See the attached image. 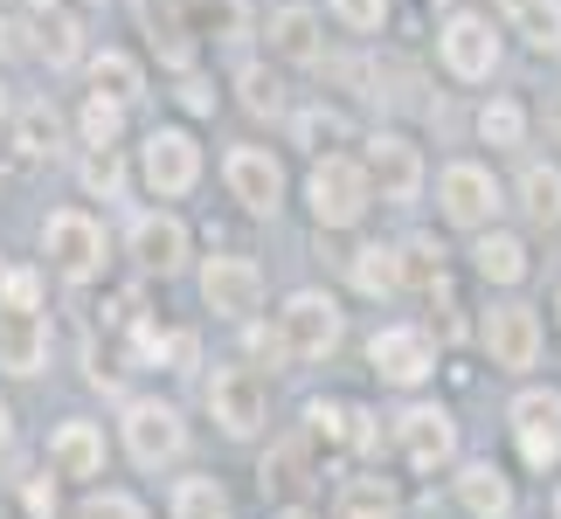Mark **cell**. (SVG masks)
Listing matches in <instances>:
<instances>
[{
    "label": "cell",
    "instance_id": "obj_1",
    "mask_svg": "<svg viewBox=\"0 0 561 519\" xmlns=\"http://www.w3.org/2000/svg\"><path fill=\"white\" fill-rule=\"evenodd\" d=\"M306 201H312V222L319 229H354L360 215L375 208V187H368V173H360V160L327 153V160L312 166V181H306Z\"/></svg>",
    "mask_w": 561,
    "mask_h": 519
},
{
    "label": "cell",
    "instance_id": "obj_2",
    "mask_svg": "<svg viewBox=\"0 0 561 519\" xmlns=\"http://www.w3.org/2000/svg\"><path fill=\"white\" fill-rule=\"evenodd\" d=\"M340 333H347V319L327 291H291L285 312H277V346H285V360H327Z\"/></svg>",
    "mask_w": 561,
    "mask_h": 519
},
{
    "label": "cell",
    "instance_id": "obj_3",
    "mask_svg": "<svg viewBox=\"0 0 561 519\" xmlns=\"http://www.w3.org/2000/svg\"><path fill=\"white\" fill-rule=\"evenodd\" d=\"M437 208H444V222L450 229H492L500 222V181H492V166H479V160H450L444 173H437Z\"/></svg>",
    "mask_w": 561,
    "mask_h": 519
},
{
    "label": "cell",
    "instance_id": "obj_4",
    "mask_svg": "<svg viewBox=\"0 0 561 519\" xmlns=\"http://www.w3.org/2000/svg\"><path fill=\"white\" fill-rule=\"evenodd\" d=\"M271 408V388L256 367H215L208 374V416L222 423V437H256Z\"/></svg>",
    "mask_w": 561,
    "mask_h": 519
},
{
    "label": "cell",
    "instance_id": "obj_5",
    "mask_svg": "<svg viewBox=\"0 0 561 519\" xmlns=\"http://www.w3.org/2000/svg\"><path fill=\"white\" fill-rule=\"evenodd\" d=\"M139 173L160 201H174V194H187L202 181V146H194V132H181V125H153V132H146V153H139Z\"/></svg>",
    "mask_w": 561,
    "mask_h": 519
},
{
    "label": "cell",
    "instance_id": "obj_6",
    "mask_svg": "<svg viewBox=\"0 0 561 519\" xmlns=\"http://www.w3.org/2000/svg\"><path fill=\"white\" fill-rule=\"evenodd\" d=\"M437 56L458 83H485L500 70V28H492V14H450L437 35Z\"/></svg>",
    "mask_w": 561,
    "mask_h": 519
},
{
    "label": "cell",
    "instance_id": "obj_7",
    "mask_svg": "<svg viewBox=\"0 0 561 519\" xmlns=\"http://www.w3.org/2000/svg\"><path fill=\"white\" fill-rule=\"evenodd\" d=\"M125 450H133V464H139V471L174 464L181 450H187V423H181V408H167V402H125Z\"/></svg>",
    "mask_w": 561,
    "mask_h": 519
},
{
    "label": "cell",
    "instance_id": "obj_8",
    "mask_svg": "<svg viewBox=\"0 0 561 519\" xmlns=\"http://www.w3.org/2000/svg\"><path fill=\"white\" fill-rule=\"evenodd\" d=\"M42 256H49L62 277H98L104 270V229L83 208H56L49 222H42Z\"/></svg>",
    "mask_w": 561,
    "mask_h": 519
},
{
    "label": "cell",
    "instance_id": "obj_9",
    "mask_svg": "<svg viewBox=\"0 0 561 519\" xmlns=\"http://www.w3.org/2000/svg\"><path fill=\"white\" fill-rule=\"evenodd\" d=\"M360 173H368V187L381 201H396V208H409L423 194V153H416V139H402V132H375Z\"/></svg>",
    "mask_w": 561,
    "mask_h": 519
},
{
    "label": "cell",
    "instance_id": "obj_10",
    "mask_svg": "<svg viewBox=\"0 0 561 519\" xmlns=\"http://www.w3.org/2000/svg\"><path fill=\"white\" fill-rule=\"evenodd\" d=\"M222 181H229L236 201H243V215H277L285 208V166H277V153H264V146H229Z\"/></svg>",
    "mask_w": 561,
    "mask_h": 519
},
{
    "label": "cell",
    "instance_id": "obj_11",
    "mask_svg": "<svg viewBox=\"0 0 561 519\" xmlns=\"http://www.w3.org/2000/svg\"><path fill=\"white\" fill-rule=\"evenodd\" d=\"M202 298H208V312H222V319H250L264 305V270H256L250 256H208L202 264Z\"/></svg>",
    "mask_w": 561,
    "mask_h": 519
},
{
    "label": "cell",
    "instance_id": "obj_12",
    "mask_svg": "<svg viewBox=\"0 0 561 519\" xmlns=\"http://www.w3.org/2000/svg\"><path fill=\"white\" fill-rule=\"evenodd\" d=\"M368 360H375V374L388 388H416V381H430V367H437V346H430V333H416V326H381L368 339Z\"/></svg>",
    "mask_w": 561,
    "mask_h": 519
},
{
    "label": "cell",
    "instance_id": "obj_13",
    "mask_svg": "<svg viewBox=\"0 0 561 519\" xmlns=\"http://www.w3.org/2000/svg\"><path fill=\"white\" fill-rule=\"evenodd\" d=\"M485 354L506 374H527L541 360V319H534V305H492L485 312Z\"/></svg>",
    "mask_w": 561,
    "mask_h": 519
},
{
    "label": "cell",
    "instance_id": "obj_14",
    "mask_svg": "<svg viewBox=\"0 0 561 519\" xmlns=\"http://www.w3.org/2000/svg\"><path fill=\"white\" fill-rule=\"evenodd\" d=\"M396 437H402L409 471H444L450 458H458V423H450L444 408H409V416L396 423Z\"/></svg>",
    "mask_w": 561,
    "mask_h": 519
},
{
    "label": "cell",
    "instance_id": "obj_15",
    "mask_svg": "<svg viewBox=\"0 0 561 519\" xmlns=\"http://www.w3.org/2000/svg\"><path fill=\"white\" fill-rule=\"evenodd\" d=\"M133 256H139V270L174 277L187 264V222L181 215H139L133 222Z\"/></svg>",
    "mask_w": 561,
    "mask_h": 519
},
{
    "label": "cell",
    "instance_id": "obj_16",
    "mask_svg": "<svg viewBox=\"0 0 561 519\" xmlns=\"http://www.w3.org/2000/svg\"><path fill=\"white\" fill-rule=\"evenodd\" d=\"M49 464H56V478H98L104 471V429L98 423H62L56 437H49Z\"/></svg>",
    "mask_w": 561,
    "mask_h": 519
},
{
    "label": "cell",
    "instance_id": "obj_17",
    "mask_svg": "<svg viewBox=\"0 0 561 519\" xmlns=\"http://www.w3.org/2000/svg\"><path fill=\"white\" fill-rule=\"evenodd\" d=\"M42 360H49L42 312H8L0 319V367H8V374H42Z\"/></svg>",
    "mask_w": 561,
    "mask_h": 519
},
{
    "label": "cell",
    "instance_id": "obj_18",
    "mask_svg": "<svg viewBox=\"0 0 561 519\" xmlns=\"http://www.w3.org/2000/svg\"><path fill=\"white\" fill-rule=\"evenodd\" d=\"M458 506L471 519H506L513 512V485L500 478V464H465L458 471Z\"/></svg>",
    "mask_w": 561,
    "mask_h": 519
},
{
    "label": "cell",
    "instance_id": "obj_19",
    "mask_svg": "<svg viewBox=\"0 0 561 519\" xmlns=\"http://www.w3.org/2000/svg\"><path fill=\"white\" fill-rule=\"evenodd\" d=\"M471 264H479L485 285H520V277H527V243H520V235H506V229H479Z\"/></svg>",
    "mask_w": 561,
    "mask_h": 519
},
{
    "label": "cell",
    "instance_id": "obj_20",
    "mask_svg": "<svg viewBox=\"0 0 561 519\" xmlns=\"http://www.w3.org/2000/svg\"><path fill=\"white\" fill-rule=\"evenodd\" d=\"M347 277H354L360 298H396V291H402V256L388 250V243H360V250L347 256Z\"/></svg>",
    "mask_w": 561,
    "mask_h": 519
},
{
    "label": "cell",
    "instance_id": "obj_21",
    "mask_svg": "<svg viewBox=\"0 0 561 519\" xmlns=\"http://www.w3.org/2000/svg\"><path fill=\"white\" fill-rule=\"evenodd\" d=\"M271 49L285 62H319V14L312 8H277L271 14Z\"/></svg>",
    "mask_w": 561,
    "mask_h": 519
},
{
    "label": "cell",
    "instance_id": "obj_22",
    "mask_svg": "<svg viewBox=\"0 0 561 519\" xmlns=\"http://www.w3.org/2000/svg\"><path fill=\"white\" fill-rule=\"evenodd\" d=\"M139 14H146V35H153V49L167 70H187L194 62V42L181 28V14H174V0H139Z\"/></svg>",
    "mask_w": 561,
    "mask_h": 519
},
{
    "label": "cell",
    "instance_id": "obj_23",
    "mask_svg": "<svg viewBox=\"0 0 561 519\" xmlns=\"http://www.w3.org/2000/svg\"><path fill=\"white\" fill-rule=\"evenodd\" d=\"M396 485L388 478H347L340 485V499H333V519H396Z\"/></svg>",
    "mask_w": 561,
    "mask_h": 519
},
{
    "label": "cell",
    "instance_id": "obj_24",
    "mask_svg": "<svg viewBox=\"0 0 561 519\" xmlns=\"http://www.w3.org/2000/svg\"><path fill=\"white\" fill-rule=\"evenodd\" d=\"M513 28L527 49L561 56V0H513Z\"/></svg>",
    "mask_w": 561,
    "mask_h": 519
},
{
    "label": "cell",
    "instance_id": "obj_25",
    "mask_svg": "<svg viewBox=\"0 0 561 519\" xmlns=\"http://www.w3.org/2000/svg\"><path fill=\"white\" fill-rule=\"evenodd\" d=\"M91 83L104 97H118V104H133L146 91V70H139V56H125V49H98L91 56Z\"/></svg>",
    "mask_w": 561,
    "mask_h": 519
},
{
    "label": "cell",
    "instance_id": "obj_26",
    "mask_svg": "<svg viewBox=\"0 0 561 519\" xmlns=\"http://www.w3.org/2000/svg\"><path fill=\"white\" fill-rule=\"evenodd\" d=\"M167 512L174 519H229V492L215 478H181L174 499H167Z\"/></svg>",
    "mask_w": 561,
    "mask_h": 519
},
{
    "label": "cell",
    "instance_id": "obj_27",
    "mask_svg": "<svg viewBox=\"0 0 561 519\" xmlns=\"http://www.w3.org/2000/svg\"><path fill=\"white\" fill-rule=\"evenodd\" d=\"M56 132H62V118L49 112V104H28V112L14 118V153L21 160H49L56 153Z\"/></svg>",
    "mask_w": 561,
    "mask_h": 519
},
{
    "label": "cell",
    "instance_id": "obj_28",
    "mask_svg": "<svg viewBox=\"0 0 561 519\" xmlns=\"http://www.w3.org/2000/svg\"><path fill=\"white\" fill-rule=\"evenodd\" d=\"M520 208L534 222H561V166H527L520 173Z\"/></svg>",
    "mask_w": 561,
    "mask_h": 519
},
{
    "label": "cell",
    "instance_id": "obj_29",
    "mask_svg": "<svg viewBox=\"0 0 561 519\" xmlns=\"http://www.w3.org/2000/svg\"><path fill=\"white\" fill-rule=\"evenodd\" d=\"M77 125H83V146H118V132H125V104L104 97V91H91V97H83V112H77Z\"/></svg>",
    "mask_w": 561,
    "mask_h": 519
},
{
    "label": "cell",
    "instance_id": "obj_30",
    "mask_svg": "<svg viewBox=\"0 0 561 519\" xmlns=\"http://www.w3.org/2000/svg\"><path fill=\"white\" fill-rule=\"evenodd\" d=\"M77 173H83V194H98V201H112V194L125 187V160H118V146H91Z\"/></svg>",
    "mask_w": 561,
    "mask_h": 519
},
{
    "label": "cell",
    "instance_id": "obj_31",
    "mask_svg": "<svg viewBox=\"0 0 561 519\" xmlns=\"http://www.w3.org/2000/svg\"><path fill=\"white\" fill-rule=\"evenodd\" d=\"M479 139H485V146H520V139H527V112H520L513 97H492L485 112H479Z\"/></svg>",
    "mask_w": 561,
    "mask_h": 519
},
{
    "label": "cell",
    "instance_id": "obj_32",
    "mask_svg": "<svg viewBox=\"0 0 561 519\" xmlns=\"http://www.w3.org/2000/svg\"><path fill=\"white\" fill-rule=\"evenodd\" d=\"M194 21H202V35H243L250 28V0H187Z\"/></svg>",
    "mask_w": 561,
    "mask_h": 519
},
{
    "label": "cell",
    "instance_id": "obj_33",
    "mask_svg": "<svg viewBox=\"0 0 561 519\" xmlns=\"http://www.w3.org/2000/svg\"><path fill=\"white\" fill-rule=\"evenodd\" d=\"M513 429H561V395L554 388H527V395H513Z\"/></svg>",
    "mask_w": 561,
    "mask_h": 519
},
{
    "label": "cell",
    "instance_id": "obj_34",
    "mask_svg": "<svg viewBox=\"0 0 561 519\" xmlns=\"http://www.w3.org/2000/svg\"><path fill=\"white\" fill-rule=\"evenodd\" d=\"M306 423L319 443H347L354 437V408L347 402H306Z\"/></svg>",
    "mask_w": 561,
    "mask_h": 519
},
{
    "label": "cell",
    "instance_id": "obj_35",
    "mask_svg": "<svg viewBox=\"0 0 561 519\" xmlns=\"http://www.w3.org/2000/svg\"><path fill=\"white\" fill-rule=\"evenodd\" d=\"M291 132H298V146H319V153H327V146L347 139V118H340V112H298Z\"/></svg>",
    "mask_w": 561,
    "mask_h": 519
},
{
    "label": "cell",
    "instance_id": "obj_36",
    "mask_svg": "<svg viewBox=\"0 0 561 519\" xmlns=\"http://www.w3.org/2000/svg\"><path fill=\"white\" fill-rule=\"evenodd\" d=\"M0 305L8 312H42V270H8L0 277Z\"/></svg>",
    "mask_w": 561,
    "mask_h": 519
},
{
    "label": "cell",
    "instance_id": "obj_37",
    "mask_svg": "<svg viewBox=\"0 0 561 519\" xmlns=\"http://www.w3.org/2000/svg\"><path fill=\"white\" fill-rule=\"evenodd\" d=\"M333 21H340V28H354V35H375L381 21H388V0H333Z\"/></svg>",
    "mask_w": 561,
    "mask_h": 519
},
{
    "label": "cell",
    "instance_id": "obj_38",
    "mask_svg": "<svg viewBox=\"0 0 561 519\" xmlns=\"http://www.w3.org/2000/svg\"><path fill=\"white\" fill-rule=\"evenodd\" d=\"M396 256H402V285H409V277H416V285H437V277H444V250L437 243H409Z\"/></svg>",
    "mask_w": 561,
    "mask_h": 519
},
{
    "label": "cell",
    "instance_id": "obj_39",
    "mask_svg": "<svg viewBox=\"0 0 561 519\" xmlns=\"http://www.w3.org/2000/svg\"><path fill=\"white\" fill-rule=\"evenodd\" d=\"M42 56H49V62H77V56H83V28H77L70 14L49 21V35H42Z\"/></svg>",
    "mask_w": 561,
    "mask_h": 519
},
{
    "label": "cell",
    "instance_id": "obj_40",
    "mask_svg": "<svg viewBox=\"0 0 561 519\" xmlns=\"http://www.w3.org/2000/svg\"><path fill=\"white\" fill-rule=\"evenodd\" d=\"M77 519H146L139 499H125V492H98V499H83Z\"/></svg>",
    "mask_w": 561,
    "mask_h": 519
},
{
    "label": "cell",
    "instance_id": "obj_41",
    "mask_svg": "<svg viewBox=\"0 0 561 519\" xmlns=\"http://www.w3.org/2000/svg\"><path fill=\"white\" fill-rule=\"evenodd\" d=\"M271 485H306V458H298V450H271L264 458V492Z\"/></svg>",
    "mask_w": 561,
    "mask_h": 519
},
{
    "label": "cell",
    "instance_id": "obj_42",
    "mask_svg": "<svg viewBox=\"0 0 561 519\" xmlns=\"http://www.w3.org/2000/svg\"><path fill=\"white\" fill-rule=\"evenodd\" d=\"M520 450H527L534 471H548V464L561 458V429H520Z\"/></svg>",
    "mask_w": 561,
    "mask_h": 519
},
{
    "label": "cell",
    "instance_id": "obj_43",
    "mask_svg": "<svg viewBox=\"0 0 561 519\" xmlns=\"http://www.w3.org/2000/svg\"><path fill=\"white\" fill-rule=\"evenodd\" d=\"M243 104H250L256 118L277 112V77H271V70H243Z\"/></svg>",
    "mask_w": 561,
    "mask_h": 519
},
{
    "label": "cell",
    "instance_id": "obj_44",
    "mask_svg": "<svg viewBox=\"0 0 561 519\" xmlns=\"http://www.w3.org/2000/svg\"><path fill=\"white\" fill-rule=\"evenodd\" d=\"M21 506H28V519H56V478H49V471L21 485Z\"/></svg>",
    "mask_w": 561,
    "mask_h": 519
},
{
    "label": "cell",
    "instance_id": "obj_45",
    "mask_svg": "<svg viewBox=\"0 0 561 519\" xmlns=\"http://www.w3.org/2000/svg\"><path fill=\"white\" fill-rule=\"evenodd\" d=\"M181 104H187L194 118H202V112H215V91H208L202 77H187V83H181Z\"/></svg>",
    "mask_w": 561,
    "mask_h": 519
},
{
    "label": "cell",
    "instance_id": "obj_46",
    "mask_svg": "<svg viewBox=\"0 0 561 519\" xmlns=\"http://www.w3.org/2000/svg\"><path fill=\"white\" fill-rule=\"evenodd\" d=\"M14 450V416H8V402H0V458Z\"/></svg>",
    "mask_w": 561,
    "mask_h": 519
},
{
    "label": "cell",
    "instance_id": "obj_47",
    "mask_svg": "<svg viewBox=\"0 0 561 519\" xmlns=\"http://www.w3.org/2000/svg\"><path fill=\"white\" fill-rule=\"evenodd\" d=\"M14 118V97H8V83H0V125H8Z\"/></svg>",
    "mask_w": 561,
    "mask_h": 519
},
{
    "label": "cell",
    "instance_id": "obj_48",
    "mask_svg": "<svg viewBox=\"0 0 561 519\" xmlns=\"http://www.w3.org/2000/svg\"><path fill=\"white\" fill-rule=\"evenodd\" d=\"M277 519H312V512H306V506H285V512H277Z\"/></svg>",
    "mask_w": 561,
    "mask_h": 519
},
{
    "label": "cell",
    "instance_id": "obj_49",
    "mask_svg": "<svg viewBox=\"0 0 561 519\" xmlns=\"http://www.w3.org/2000/svg\"><path fill=\"white\" fill-rule=\"evenodd\" d=\"M554 519H561V492H554Z\"/></svg>",
    "mask_w": 561,
    "mask_h": 519
},
{
    "label": "cell",
    "instance_id": "obj_50",
    "mask_svg": "<svg viewBox=\"0 0 561 519\" xmlns=\"http://www.w3.org/2000/svg\"><path fill=\"white\" fill-rule=\"evenodd\" d=\"M35 8H56V0H35Z\"/></svg>",
    "mask_w": 561,
    "mask_h": 519
},
{
    "label": "cell",
    "instance_id": "obj_51",
    "mask_svg": "<svg viewBox=\"0 0 561 519\" xmlns=\"http://www.w3.org/2000/svg\"><path fill=\"white\" fill-rule=\"evenodd\" d=\"M554 132H561V125H554Z\"/></svg>",
    "mask_w": 561,
    "mask_h": 519
},
{
    "label": "cell",
    "instance_id": "obj_52",
    "mask_svg": "<svg viewBox=\"0 0 561 519\" xmlns=\"http://www.w3.org/2000/svg\"><path fill=\"white\" fill-rule=\"evenodd\" d=\"M554 312H561V305H554Z\"/></svg>",
    "mask_w": 561,
    "mask_h": 519
}]
</instances>
